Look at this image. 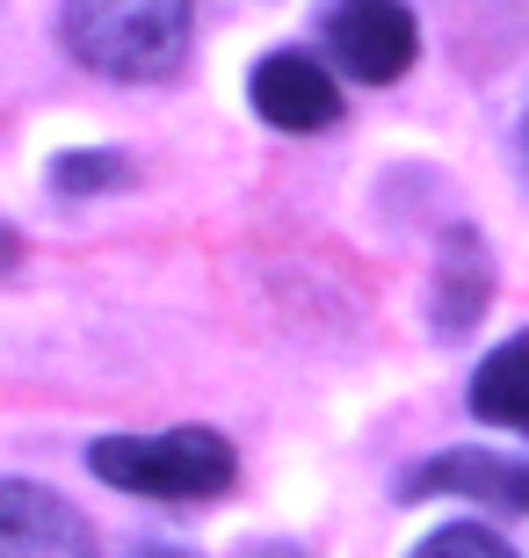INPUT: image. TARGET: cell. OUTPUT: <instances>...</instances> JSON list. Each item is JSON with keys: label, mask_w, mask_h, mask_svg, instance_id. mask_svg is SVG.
Wrapping results in <instances>:
<instances>
[{"label": "cell", "mask_w": 529, "mask_h": 558, "mask_svg": "<svg viewBox=\"0 0 529 558\" xmlns=\"http://www.w3.org/2000/svg\"><path fill=\"white\" fill-rule=\"evenodd\" d=\"M0 558H95L81 508L37 478H0Z\"/></svg>", "instance_id": "277c9868"}, {"label": "cell", "mask_w": 529, "mask_h": 558, "mask_svg": "<svg viewBox=\"0 0 529 558\" xmlns=\"http://www.w3.org/2000/svg\"><path fill=\"white\" fill-rule=\"evenodd\" d=\"M87 472L139 500H211L232 486V442L218 428H167V435H103Z\"/></svg>", "instance_id": "7a4b0ae2"}, {"label": "cell", "mask_w": 529, "mask_h": 558, "mask_svg": "<svg viewBox=\"0 0 529 558\" xmlns=\"http://www.w3.org/2000/svg\"><path fill=\"white\" fill-rule=\"evenodd\" d=\"M413 558H515V551H508V537H493L486 522H449V530L421 537Z\"/></svg>", "instance_id": "9c48e42d"}, {"label": "cell", "mask_w": 529, "mask_h": 558, "mask_svg": "<svg viewBox=\"0 0 529 558\" xmlns=\"http://www.w3.org/2000/svg\"><path fill=\"white\" fill-rule=\"evenodd\" d=\"M189 0H65L59 37L103 81H167L189 59Z\"/></svg>", "instance_id": "6da1fadb"}, {"label": "cell", "mask_w": 529, "mask_h": 558, "mask_svg": "<svg viewBox=\"0 0 529 558\" xmlns=\"http://www.w3.org/2000/svg\"><path fill=\"white\" fill-rule=\"evenodd\" d=\"M522 160H529V124H522Z\"/></svg>", "instance_id": "4fadbf2b"}, {"label": "cell", "mask_w": 529, "mask_h": 558, "mask_svg": "<svg viewBox=\"0 0 529 558\" xmlns=\"http://www.w3.org/2000/svg\"><path fill=\"white\" fill-rule=\"evenodd\" d=\"M51 182H59V196H87V189L131 182V167H123L117 153H65V160L51 167Z\"/></svg>", "instance_id": "30bf717a"}, {"label": "cell", "mask_w": 529, "mask_h": 558, "mask_svg": "<svg viewBox=\"0 0 529 558\" xmlns=\"http://www.w3.org/2000/svg\"><path fill=\"white\" fill-rule=\"evenodd\" d=\"M326 44H334L348 81L392 87L421 51V29H413L407 0H334L326 8Z\"/></svg>", "instance_id": "3957f363"}, {"label": "cell", "mask_w": 529, "mask_h": 558, "mask_svg": "<svg viewBox=\"0 0 529 558\" xmlns=\"http://www.w3.org/2000/svg\"><path fill=\"white\" fill-rule=\"evenodd\" d=\"M247 95H254V117L276 124V131H326L341 117L334 73H326L320 59H305V51H268V59L254 65Z\"/></svg>", "instance_id": "5b68a950"}, {"label": "cell", "mask_w": 529, "mask_h": 558, "mask_svg": "<svg viewBox=\"0 0 529 558\" xmlns=\"http://www.w3.org/2000/svg\"><path fill=\"white\" fill-rule=\"evenodd\" d=\"M471 414L493 421V428L529 435V327L515 333V341H501V349L471 371Z\"/></svg>", "instance_id": "ba28073f"}, {"label": "cell", "mask_w": 529, "mask_h": 558, "mask_svg": "<svg viewBox=\"0 0 529 558\" xmlns=\"http://www.w3.org/2000/svg\"><path fill=\"white\" fill-rule=\"evenodd\" d=\"M486 298H493V262H486V247H479V232L457 226L443 240V269H435V333H443V341L471 333V319L486 312Z\"/></svg>", "instance_id": "52a82bcc"}, {"label": "cell", "mask_w": 529, "mask_h": 558, "mask_svg": "<svg viewBox=\"0 0 529 558\" xmlns=\"http://www.w3.org/2000/svg\"><path fill=\"white\" fill-rule=\"evenodd\" d=\"M131 558H189V551H160V544H145V551H131Z\"/></svg>", "instance_id": "7c38bea8"}, {"label": "cell", "mask_w": 529, "mask_h": 558, "mask_svg": "<svg viewBox=\"0 0 529 558\" xmlns=\"http://www.w3.org/2000/svg\"><path fill=\"white\" fill-rule=\"evenodd\" d=\"M449 494V500H486V508H508L529 515V457H493V450H449L428 457L407 472V500Z\"/></svg>", "instance_id": "8992f818"}, {"label": "cell", "mask_w": 529, "mask_h": 558, "mask_svg": "<svg viewBox=\"0 0 529 558\" xmlns=\"http://www.w3.org/2000/svg\"><path fill=\"white\" fill-rule=\"evenodd\" d=\"M0 269H15V240L8 232H0Z\"/></svg>", "instance_id": "8fae6325"}]
</instances>
